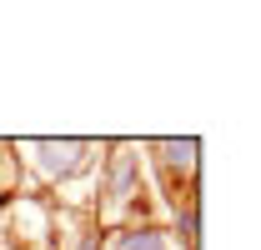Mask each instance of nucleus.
I'll use <instances>...</instances> for the list:
<instances>
[{
	"instance_id": "1",
	"label": "nucleus",
	"mask_w": 261,
	"mask_h": 250,
	"mask_svg": "<svg viewBox=\"0 0 261 250\" xmlns=\"http://www.w3.org/2000/svg\"><path fill=\"white\" fill-rule=\"evenodd\" d=\"M100 225H116V220L126 215H141V225H151L146 220V180H141V155H136V145H111V155H106V175H100Z\"/></svg>"
},
{
	"instance_id": "2",
	"label": "nucleus",
	"mask_w": 261,
	"mask_h": 250,
	"mask_svg": "<svg viewBox=\"0 0 261 250\" xmlns=\"http://www.w3.org/2000/svg\"><path fill=\"white\" fill-rule=\"evenodd\" d=\"M25 150H31V165L50 185H65V180L86 175V170L96 165V155H100L96 140H31Z\"/></svg>"
},
{
	"instance_id": "3",
	"label": "nucleus",
	"mask_w": 261,
	"mask_h": 250,
	"mask_svg": "<svg viewBox=\"0 0 261 250\" xmlns=\"http://www.w3.org/2000/svg\"><path fill=\"white\" fill-rule=\"evenodd\" d=\"M151 155H156V165H161V175H171V180H186V185H191L201 145H196V140H151Z\"/></svg>"
},
{
	"instance_id": "4",
	"label": "nucleus",
	"mask_w": 261,
	"mask_h": 250,
	"mask_svg": "<svg viewBox=\"0 0 261 250\" xmlns=\"http://www.w3.org/2000/svg\"><path fill=\"white\" fill-rule=\"evenodd\" d=\"M100 250H171V235L161 225H121V230H111V240Z\"/></svg>"
},
{
	"instance_id": "5",
	"label": "nucleus",
	"mask_w": 261,
	"mask_h": 250,
	"mask_svg": "<svg viewBox=\"0 0 261 250\" xmlns=\"http://www.w3.org/2000/svg\"><path fill=\"white\" fill-rule=\"evenodd\" d=\"M196 220H201V215H196V195H191V200L176 205V235H181L186 250H196Z\"/></svg>"
},
{
	"instance_id": "6",
	"label": "nucleus",
	"mask_w": 261,
	"mask_h": 250,
	"mask_svg": "<svg viewBox=\"0 0 261 250\" xmlns=\"http://www.w3.org/2000/svg\"><path fill=\"white\" fill-rule=\"evenodd\" d=\"M100 245H106V240H100V230H86V235L75 240V250H100Z\"/></svg>"
}]
</instances>
